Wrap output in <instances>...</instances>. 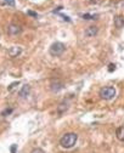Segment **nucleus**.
I'll list each match as a JSON object with an SVG mask.
<instances>
[{
	"label": "nucleus",
	"instance_id": "dca6fc26",
	"mask_svg": "<svg viewBox=\"0 0 124 153\" xmlns=\"http://www.w3.org/2000/svg\"><path fill=\"white\" fill-rule=\"evenodd\" d=\"M12 111H13L12 108H9V109H5V111L3 112V113H1V114H3L4 117H5V115H6V114H10V113H11V112H12Z\"/></svg>",
	"mask_w": 124,
	"mask_h": 153
},
{
	"label": "nucleus",
	"instance_id": "ddd939ff",
	"mask_svg": "<svg viewBox=\"0 0 124 153\" xmlns=\"http://www.w3.org/2000/svg\"><path fill=\"white\" fill-rule=\"evenodd\" d=\"M1 4L4 5H7V6H15V0H3Z\"/></svg>",
	"mask_w": 124,
	"mask_h": 153
},
{
	"label": "nucleus",
	"instance_id": "6ab92c4d",
	"mask_svg": "<svg viewBox=\"0 0 124 153\" xmlns=\"http://www.w3.org/2000/svg\"><path fill=\"white\" fill-rule=\"evenodd\" d=\"M90 4H99L100 3V0H88Z\"/></svg>",
	"mask_w": 124,
	"mask_h": 153
},
{
	"label": "nucleus",
	"instance_id": "f3484780",
	"mask_svg": "<svg viewBox=\"0 0 124 153\" xmlns=\"http://www.w3.org/2000/svg\"><path fill=\"white\" fill-rule=\"evenodd\" d=\"M32 153H45L41 148H34L33 151H32Z\"/></svg>",
	"mask_w": 124,
	"mask_h": 153
},
{
	"label": "nucleus",
	"instance_id": "f8f14e48",
	"mask_svg": "<svg viewBox=\"0 0 124 153\" xmlns=\"http://www.w3.org/2000/svg\"><path fill=\"white\" fill-rule=\"evenodd\" d=\"M82 17L84 19H96L97 15H90V13H83Z\"/></svg>",
	"mask_w": 124,
	"mask_h": 153
},
{
	"label": "nucleus",
	"instance_id": "9b49d317",
	"mask_svg": "<svg viewBox=\"0 0 124 153\" xmlns=\"http://www.w3.org/2000/svg\"><path fill=\"white\" fill-rule=\"evenodd\" d=\"M116 137L119 141L124 142V126H119V127H117V130H116Z\"/></svg>",
	"mask_w": 124,
	"mask_h": 153
},
{
	"label": "nucleus",
	"instance_id": "423d86ee",
	"mask_svg": "<svg viewBox=\"0 0 124 153\" xmlns=\"http://www.w3.org/2000/svg\"><path fill=\"white\" fill-rule=\"evenodd\" d=\"M68 107H69V103H68V101H62L61 103L57 106V114L59 115H62L63 113H66L67 109H68Z\"/></svg>",
	"mask_w": 124,
	"mask_h": 153
},
{
	"label": "nucleus",
	"instance_id": "f257e3e1",
	"mask_svg": "<svg viewBox=\"0 0 124 153\" xmlns=\"http://www.w3.org/2000/svg\"><path fill=\"white\" fill-rule=\"evenodd\" d=\"M77 141H78V135L74 134V132H68V134H66L61 137L60 145L62 148L68 150V148H72L77 144Z\"/></svg>",
	"mask_w": 124,
	"mask_h": 153
},
{
	"label": "nucleus",
	"instance_id": "39448f33",
	"mask_svg": "<svg viewBox=\"0 0 124 153\" xmlns=\"http://www.w3.org/2000/svg\"><path fill=\"white\" fill-rule=\"evenodd\" d=\"M62 89H63V84H62L60 80H54L53 83L50 84V90L53 91V93H59Z\"/></svg>",
	"mask_w": 124,
	"mask_h": 153
},
{
	"label": "nucleus",
	"instance_id": "9d476101",
	"mask_svg": "<svg viewBox=\"0 0 124 153\" xmlns=\"http://www.w3.org/2000/svg\"><path fill=\"white\" fill-rule=\"evenodd\" d=\"M115 27L116 28L124 27V16H116L115 17Z\"/></svg>",
	"mask_w": 124,
	"mask_h": 153
},
{
	"label": "nucleus",
	"instance_id": "4468645a",
	"mask_svg": "<svg viewBox=\"0 0 124 153\" xmlns=\"http://www.w3.org/2000/svg\"><path fill=\"white\" fill-rule=\"evenodd\" d=\"M18 84H20V83H18V81H16V83H12L11 85H10V86H9V91H12V90H13L15 88H16V86H17Z\"/></svg>",
	"mask_w": 124,
	"mask_h": 153
},
{
	"label": "nucleus",
	"instance_id": "a211bd4d",
	"mask_svg": "<svg viewBox=\"0 0 124 153\" xmlns=\"http://www.w3.org/2000/svg\"><path fill=\"white\" fill-rule=\"evenodd\" d=\"M115 68H116V64H113V63H111V64H110V68H108V70H110V72H112V70H113V69H115Z\"/></svg>",
	"mask_w": 124,
	"mask_h": 153
},
{
	"label": "nucleus",
	"instance_id": "20e7f679",
	"mask_svg": "<svg viewBox=\"0 0 124 153\" xmlns=\"http://www.w3.org/2000/svg\"><path fill=\"white\" fill-rule=\"evenodd\" d=\"M7 33L10 35H20L21 33H22V28H21L20 25H17V24L11 23L7 27Z\"/></svg>",
	"mask_w": 124,
	"mask_h": 153
},
{
	"label": "nucleus",
	"instance_id": "2eb2a0df",
	"mask_svg": "<svg viewBox=\"0 0 124 153\" xmlns=\"http://www.w3.org/2000/svg\"><path fill=\"white\" fill-rule=\"evenodd\" d=\"M27 15H29V16H32V17H35V18L38 17L37 12H33V11H30V10H28V11H27Z\"/></svg>",
	"mask_w": 124,
	"mask_h": 153
},
{
	"label": "nucleus",
	"instance_id": "6e6552de",
	"mask_svg": "<svg viewBox=\"0 0 124 153\" xmlns=\"http://www.w3.org/2000/svg\"><path fill=\"white\" fill-rule=\"evenodd\" d=\"M29 93H30V86L26 84V85L22 86V89L20 90L18 96L21 99H26V97H28V96H29Z\"/></svg>",
	"mask_w": 124,
	"mask_h": 153
},
{
	"label": "nucleus",
	"instance_id": "7ed1b4c3",
	"mask_svg": "<svg viewBox=\"0 0 124 153\" xmlns=\"http://www.w3.org/2000/svg\"><path fill=\"white\" fill-rule=\"evenodd\" d=\"M66 51V45L63 43H60V42H56L50 46V55L53 56H61Z\"/></svg>",
	"mask_w": 124,
	"mask_h": 153
},
{
	"label": "nucleus",
	"instance_id": "f03ea898",
	"mask_svg": "<svg viewBox=\"0 0 124 153\" xmlns=\"http://www.w3.org/2000/svg\"><path fill=\"white\" fill-rule=\"evenodd\" d=\"M117 95V91L113 86H105L100 90V97L102 100H106V101H110L112 99H115Z\"/></svg>",
	"mask_w": 124,
	"mask_h": 153
},
{
	"label": "nucleus",
	"instance_id": "1a4fd4ad",
	"mask_svg": "<svg viewBox=\"0 0 124 153\" xmlns=\"http://www.w3.org/2000/svg\"><path fill=\"white\" fill-rule=\"evenodd\" d=\"M21 52H22V49H21L20 46H12V48H10L9 51H7L10 57H17Z\"/></svg>",
	"mask_w": 124,
	"mask_h": 153
},
{
	"label": "nucleus",
	"instance_id": "0eeeda50",
	"mask_svg": "<svg viewBox=\"0 0 124 153\" xmlns=\"http://www.w3.org/2000/svg\"><path fill=\"white\" fill-rule=\"evenodd\" d=\"M97 32H99V28H97L96 25H90V27H88L85 29V37L92 38V37H95V35L97 34Z\"/></svg>",
	"mask_w": 124,
	"mask_h": 153
}]
</instances>
